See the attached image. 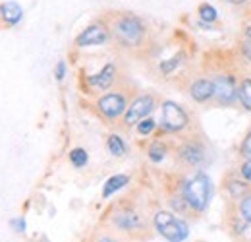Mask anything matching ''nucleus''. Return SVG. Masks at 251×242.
Here are the masks:
<instances>
[{
    "label": "nucleus",
    "mask_w": 251,
    "mask_h": 242,
    "mask_svg": "<svg viewBox=\"0 0 251 242\" xmlns=\"http://www.w3.org/2000/svg\"><path fill=\"white\" fill-rule=\"evenodd\" d=\"M242 153L251 157V132L246 136V140H244V144H242Z\"/></svg>",
    "instance_id": "obj_25"
},
{
    "label": "nucleus",
    "mask_w": 251,
    "mask_h": 242,
    "mask_svg": "<svg viewBox=\"0 0 251 242\" xmlns=\"http://www.w3.org/2000/svg\"><path fill=\"white\" fill-rule=\"evenodd\" d=\"M246 37H248V39H251V26L248 28V31H246Z\"/></svg>",
    "instance_id": "obj_30"
},
{
    "label": "nucleus",
    "mask_w": 251,
    "mask_h": 242,
    "mask_svg": "<svg viewBox=\"0 0 251 242\" xmlns=\"http://www.w3.org/2000/svg\"><path fill=\"white\" fill-rule=\"evenodd\" d=\"M87 159H89V157H87V151L81 150V148H75V150L70 151V161H72V165L77 167V169L85 167V165H87Z\"/></svg>",
    "instance_id": "obj_17"
},
{
    "label": "nucleus",
    "mask_w": 251,
    "mask_h": 242,
    "mask_svg": "<svg viewBox=\"0 0 251 242\" xmlns=\"http://www.w3.org/2000/svg\"><path fill=\"white\" fill-rule=\"evenodd\" d=\"M155 121L153 119H143L141 122H137V132L141 134V136H147V134H151L153 130H155Z\"/></svg>",
    "instance_id": "obj_22"
},
{
    "label": "nucleus",
    "mask_w": 251,
    "mask_h": 242,
    "mask_svg": "<svg viewBox=\"0 0 251 242\" xmlns=\"http://www.w3.org/2000/svg\"><path fill=\"white\" fill-rule=\"evenodd\" d=\"M182 60H184V55L182 53H178L176 57H172L170 60H164L162 64H160V72L162 74H170L174 68H178L180 64H182Z\"/></svg>",
    "instance_id": "obj_20"
},
{
    "label": "nucleus",
    "mask_w": 251,
    "mask_h": 242,
    "mask_svg": "<svg viewBox=\"0 0 251 242\" xmlns=\"http://www.w3.org/2000/svg\"><path fill=\"white\" fill-rule=\"evenodd\" d=\"M230 4H236V6H242V4H246L248 0H228Z\"/></svg>",
    "instance_id": "obj_28"
},
{
    "label": "nucleus",
    "mask_w": 251,
    "mask_h": 242,
    "mask_svg": "<svg viewBox=\"0 0 251 242\" xmlns=\"http://www.w3.org/2000/svg\"><path fill=\"white\" fill-rule=\"evenodd\" d=\"M106 146H108V151L112 153L114 157H122L126 153V144L120 136H110L108 142H106Z\"/></svg>",
    "instance_id": "obj_16"
},
{
    "label": "nucleus",
    "mask_w": 251,
    "mask_h": 242,
    "mask_svg": "<svg viewBox=\"0 0 251 242\" xmlns=\"http://www.w3.org/2000/svg\"><path fill=\"white\" fill-rule=\"evenodd\" d=\"M116 225L120 227V229H124V231H131V229H135L137 225H139V217L135 215V213H120V215H116Z\"/></svg>",
    "instance_id": "obj_15"
},
{
    "label": "nucleus",
    "mask_w": 251,
    "mask_h": 242,
    "mask_svg": "<svg viewBox=\"0 0 251 242\" xmlns=\"http://www.w3.org/2000/svg\"><path fill=\"white\" fill-rule=\"evenodd\" d=\"M97 242H116L114 239H108V237H102V239H99Z\"/></svg>",
    "instance_id": "obj_29"
},
{
    "label": "nucleus",
    "mask_w": 251,
    "mask_h": 242,
    "mask_svg": "<svg viewBox=\"0 0 251 242\" xmlns=\"http://www.w3.org/2000/svg\"><path fill=\"white\" fill-rule=\"evenodd\" d=\"M127 182H129V179H127L126 175H114V177H110L108 181L104 182V188H102V198H108V196H112L114 192L122 190Z\"/></svg>",
    "instance_id": "obj_13"
},
{
    "label": "nucleus",
    "mask_w": 251,
    "mask_h": 242,
    "mask_svg": "<svg viewBox=\"0 0 251 242\" xmlns=\"http://www.w3.org/2000/svg\"><path fill=\"white\" fill-rule=\"evenodd\" d=\"M240 215L246 223H251V194H248L242 202H240Z\"/></svg>",
    "instance_id": "obj_21"
},
{
    "label": "nucleus",
    "mask_w": 251,
    "mask_h": 242,
    "mask_svg": "<svg viewBox=\"0 0 251 242\" xmlns=\"http://www.w3.org/2000/svg\"><path fill=\"white\" fill-rule=\"evenodd\" d=\"M155 229L168 242H184L189 235L188 223L168 212H158L155 215Z\"/></svg>",
    "instance_id": "obj_2"
},
{
    "label": "nucleus",
    "mask_w": 251,
    "mask_h": 242,
    "mask_svg": "<svg viewBox=\"0 0 251 242\" xmlns=\"http://www.w3.org/2000/svg\"><path fill=\"white\" fill-rule=\"evenodd\" d=\"M211 196H213L211 181L203 173L195 175L184 186V200H186V204H188L189 208L195 210V212H205L209 202H211Z\"/></svg>",
    "instance_id": "obj_1"
},
{
    "label": "nucleus",
    "mask_w": 251,
    "mask_h": 242,
    "mask_svg": "<svg viewBox=\"0 0 251 242\" xmlns=\"http://www.w3.org/2000/svg\"><path fill=\"white\" fill-rule=\"evenodd\" d=\"M54 76H56L58 82H62L64 76H66V62L60 60L58 64H56V68H54Z\"/></svg>",
    "instance_id": "obj_24"
},
{
    "label": "nucleus",
    "mask_w": 251,
    "mask_h": 242,
    "mask_svg": "<svg viewBox=\"0 0 251 242\" xmlns=\"http://www.w3.org/2000/svg\"><path fill=\"white\" fill-rule=\"evenodd\" d=\"M108 41V28L104 24H91L89 28L81 31L75 39L77 47H97Z\"/></svg>",
    "instance_id": "obj_7"
},
{
    "label": "nucleus",
    "mask_w": 251,
    "mask_h": 242,
    "mask_svg": "<svg viewBox=\"0 0 251 242\" xmlns=\"http://www.w3.org/2000/svg\"><path fill=\"white\" fill-rule=\"evenodd\" d=\"M213 86H215V97L220 103H234L238 99L236 82L232 76H217L213 80Z\"/></svg>",
    "instance_id": "obj_8"
},
{
    "label": "nucleus",
    "mask_w": 251,
    "mask_h": 242,
    "mask_svg": "<svg viewBox=\"0 0 251 242\" xmlns=\"http://www.w3.org/2000/svg\"><path fill=\"white\" fill-rule=\"evenodd\" d=\"M97 107H99V113H100L106 121H116L118 117H122V115L126 113V109H127V101H126L124 93L114 91V93H106V95H102V97L99 99Z\"/></svg>",
    "instance_id": "obj_5"
},
{
    "label": "nucleus",
    "mask_w": 251,
    "mask_h": 242,
    "mask_svg": "<svg viewBox=\"0 0 251 242\" xmlns=\"http://www.w3.org/2000/svg\"><path fill=\"white\" fill-rule=\"evenodd\" d=\"M155 109V99L153 95H141L137 97L124 113V126H133L143 119H147Z\"/></svg>",
    "instance_id": "obj_6"
},
{
    "label": "nucleus",
    "mask_w": 251,
    "mask_h": 242,
    "mask_svg": "<svg viewBox=\"0 0 251 242\" xmlns=\"http://www.w3.org/2000/svg\"><path fill=\"white\" fill-rule=\"evenodd\" d=\"M199 18H201L203 22L213 24V22H217L219 14H217L215 6H211V4H201V6H199Z\"/></svg>",
    "instance_id": "obj_18"
},
{
    "label": "nucleus",
    "mask_w": 251,
    "mask_h": 242,
    "mask_svg": "<svg viewBox=\"0 0 251 242\" xmlns=\"http://www.w3.org/2000/svg\"><path fill=\"white\" fill-rule=\"evenodd\" d=\"M238 99L242 101L244 109L251 111V78H244L238 88Z\"/></svg>",
    "instance_id": "obj_14"
},
{
    "label": "nucleus",
    "mask_w": 251,
    "mask_h": 242,
    "mask_svg": "<svg viewBox=\"0 0 251 242\" xmlns=\"http://www.w3.org/2000/svg\"><path fill=\"white\" fill-rule=\"evenodd\" d=\"M160 119H162V128L166 132H182V130L188 128L189 124L186 111L178 103H174V101H164L162 103V115H160Z\"/></svg>",
    "instance_id": "obj_4"
},
{
    "label": "nucleus",
    "mask_w": 251,
    "mask_h": 242,
    "mask_svg": "<svg viewBox=\"0 0 251 242\" xmlns=\"http://www.w3.org/2000/svg\"><path fill=\"white\" fill-rule=\"evenodd\" d=\"M12 225L16 227V231H18V233H24V231H25V221H24L22 217L14 219V221H12Z\"/></svg>",
    "instance_id": "obj_26"
},
{
    "label": "nucleus",
    "mask_w": 251,
    "mask_h": 242,
    "mask_svg": "<svg viewBox=\"0 0 251 242\" xmlns=\"http://www.w3.org/2000/svg\"><path fill=\"white\" fill-rule=\"evenodd\" d=\"M242 175H244L248 181H251V159H250V161H246V163L242 165Z\"/></svg>",
    "instance_id": "obj_27"
},
{
    "label": "nucleus",
    "mask_w": 251,
    "mask_h": 242,
    "mask_svg": "<svg viewBox=\"0 0 251 242\" xmlns=\"http://www.w3.org/2000/svg\"><path fill=\"white\" fill-rule=\"evenodd\" d=\"M189 95L197 101V103H205L209 101L211 97H215V86H213V80H207V78H201V80H195L189 88Z\"/></svg>",
    "instance_id": "obj_10"
},
{
    "label": "nucleus",
    "mask_w": 251,
    "mask_h": 242,
    "mask_svg": "<svg viewBox=\"0 0 251 242\" xmlns=\"http://www.w3.org/2000/svg\"><path fill=\"white\" fill-rule=\"evenodd\" d=\"M164 157H166V146L160 144V142H155V144L149 148V159H151L153 163H160Z\"/></svg>",
    "instance_id": "obj_19"
},
{
    "label": "nucleus",
    "mask_w": 251,
    "mask_h": 242,
    "mask_svg": "<svg viewBox=\"0 0 251 242\" xmlns=\"http://www.w3.org/2000/svg\"><path fill=\"white\" fill-rule=\"evenodd\" d=\"M240 47H242V53H244V57H246V59L251 62V39H248V37H246V39L242 41V45H240Z\"/></svg>",
    "instance_id": "obj_23"
},
{
    "label": "nucleus",
    "mask_w": 251,
    "mask_h": 242,
    "mask_svg": "<svg viewBox=\"0 0 251 242\" xmlns=\"http://www.w3.org/2000/svg\"><path fill=\"white\" fill-rule=\"evenodd\" d=\"M180 159L188 165H199L203 161V150L201 146L197 144H186L182 150H180Z\"/></svg>",
    "instance_id": "obj_12"
},
{
    "label": "nucleus",
    "mask_w": 251,
    "mask_h": 242,
    "mask_svg": "<svg viewBox=\"0 0 251 242\" xmlns=\"http://www.w3.org/2000/svg\"><path fill=\"white\" fill-rule=\"evenodd\" d=\"M116 80V64L114 62H108L102 66V70L99 74H95L91 78H87V84L89 88H93L97 91H104L108 90Z\"/></svg>",
    "instance_id": "obj_9"
},
{
    "label": "nucleus",
    "mask_w": 251,
    "mask_h": 242,
    "mask_svg": "<svg viewBox=\"0 0 251 242\" xmlns=\"http://www.w3.org/2000/svg\"><path fill=\"white\" fill-rule=\"evenodd\" d=\"M24 16V8L14 2V0H8L4 4H0V18L6 26H16Z\"/></svg>",
    "instance_id": "obj_11"
},
{
    "label": "nucleus",
    "mask_w": 251,
    "mask_h": 242,
    "mask_svg": "<svg viewBox=\"0 0 251 242\" xmlns=\"http://www.w3.org/2000/svg\"><path fill=\"white\" fill-rule=\"evenodd\" d=\"M114 35L124 47H137L145 35V26L135 16H122L114 22Z\"/></svg>",
    "instance_id": "obj_3"
}]
</instances>
